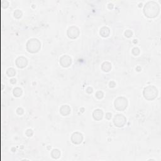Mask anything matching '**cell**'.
<instances>
[{
  "label": "cell",
  "instance_id": "obj_1",
  "mask_svg": "<svg viewBox=\"0 0 161 161\" xmlns=\"http://www.w3.org/2000/svg\"><path fill=\"white\" fill-rule=\"evenodd\" d=\"M160 13V6L156 2L151 1L147 3L144 8V13L149 18L157 17Z\"/></svg>",
  "mask_w": 161,
  "mask_h": 161
},
{
  "label": "cell",
  "instance_id": "obj_2",
  "mask_svg": "<svg viewBox=\"0 0 161 161\" xmlns=\"http://www.w3.org/2000/svg\"><path fill=\"white\" fill-rule=\"evenodd\" d=\"M143 94L146 100L148 101H152L158 96V90L154 86L150 85L145 88L144 90Z\"/></svg>",
  "mask_w": 161,
  "mask_h": 161
},
{
  "label": "cell",
  "instance_id": "obj_3",
  "mask_svg": "<svg viewBox=\"0 0 161 161\" xmlns=\"http://www.w3.org/2000/svg\"><path fill=\"white\" fill-rule=\"evenodd\" d=\"M41 48V43L38 39L32 38L26 43V50L30 53H36Z\"/></svg>",
  "mask_w": 161,
  "mask_h": 161
},
{
  "label": "cell",
  "instance_id": "obj_4",
  "mask_svg": "<svg viewBox=\"0 0 161 161\" xmlns=\"http://www.w3.org/2000/svg\"><path fill=\"white\" fill-rule=\"evenodd\" d=\"M114 107L118 111L122 112L126 108L128 105V101L124 97H118L114 101Z\"/></svg>",
  "mask_w": 161,
  "mask_h": 161
},
{
  "label": "cell",
  "instance_id": "obj_5",
  "mask_svg": "<svg viewBox=\"0 0 161 161\" xmlns=\"http://www.w3.org/2000/svg\"><path fill=\"white\" fill-rule=\"evenodd\" d=\"M126 122V118L123 114H116L114 117V119H113V124L116 126H118V127H123L125 125Z\"/></svg>",
  "mask_w": 161,
  "mask_h": 161
},
{
  "label": "cell",
  "instance_id": "obj_6",
  "mask_svg": "<svg viewBox=\"0 0 161 161\" xmlns=\"http://www.w3.org/2000/svg\"><path fill=\"white\" fill-rule=\"evenodd\" d=\"M79 35V30L76 26H72L69 28L68 30V37L71 39H75L78 37Z\"/></svg>",
  "mask_w": 161,
  "mask_h": 161
},
{
  "label": "cell",
  "instance_id": "obj_7",
  "mask_svg": "<svg viewBox=\"0 0 161 161\" xmlns=\"http://www.w3.org/2000/svg\"><path fill=\"white\" fill-rule=\"evenodd\" d=\"M83 140V136L80 133L74 132L71 136V141L74 144H80Z\"/></svg>",
  "mask_w": 161,
  "mask_h": 161
},
{
  "label": "cell",
  "instance_id": "obj_8",
  "mask_svg": "<svg viewBox=\"0 0 161 161\" xmlns=\"http://www.w3.org/2000/svg\"><path fill=\"white\" fill-rule=\"evenodd\" d=\"M60 64L64 68H68L72 64V59L69 56H63L60 58Z\"/></svg>",
  "mask_w": 161,
  "mask_h": 161
},
{
  "label": "cell",
  "instance_id": "obj_9",
  "mask_svg": "<svg viewBox=\"0 0 161 161\" xmlns=\"http://www.w3.org/2000/svg\"><path fill=\"white\" fill-rule=\"evenodd\" d=\"M28 60L25 57H19L16 60V64L19 68H24L27 66Z\"/></svg>",
  "mask_w": 161,
  "mask_h": 161
},
{
  "label": "cell",
  "instance_id": "obj_10",
  "mask_svg": "<svg viewBox=\"0 0 161 161\" xmlns=\"http://www.w3.org/2000/svg\"><path fill=\"white\" fill-rule=\"evenodd\" d=\"M92 116L94 119L96 121H100L103 118V112L102 110L97 109L94 111L92 113Z\"/></svg>",
  "mask_w": 161,
  "mask_h": 161
},
{
  "label": "cell",
  "instance_id": "obj_11",
  "mask_svg": "<svg viewBox=\"0 0 161 161\" xmlns=\"http://www.w3.org/2000/svg\"><path fill=\"white\" fill-rule=\"evenodd\" d=\"M60 113L63 116H67L70 114V108L68 105H63L60 108Z\"/></svg>",
  "mask_w": 161,
  "mask_h": 161
},
{
  "label": "cell",
  "instance_id": "obj_12",
  "mask_svg": "<svg viewBox=\"0 0 161 161\" xmlns=\"http://www.w3.org/2000/svg\"><path fill=\"white\" fill-rule=\"evenodd\" d=\"M110 29L108 28L106 26H104V27L102 28L101 30H100V35L101 36H103V37H107V36H109L110 35Z\"/></svg>",
  "mask_w": 161,
  "mask_h": 161
},
{
  "label": "cell",
  "instance_id": "obj_13",
  "mask_svg": "<svg viewBox=\"0 0 161 161\" xmlns=\"http://www.w3.org/2000/svg\"><path fill=\"white\" fill-rule=\"evenodd\" d=\"M102 69L104 72H109L112 69V64L108 62H104L102 64Z\"/></svg>",
  "mask_w": 161,
  "mask_h": 161
},
{
  "label": "cell",
  "instance_id": "obj_14",
  "mask_svg": "<svg viewBox=\"0 0 161 161\" xmlns=\"http://www.w3.org/2000/svg\"><path fill=\"white\" fill-rule=\"evenodd\" d=\"M51 156L54 158H58L60 156V152L58 149H54L51 152Z\"/></svg>",
  "mask_w": 161,
  "mask_h": 161
},
{
  "label": "cell",
  "instance_id": "obj_15",
  "mask_svg": "<svg viewBox=\"0 0 161 161\" xmlns=\"http://www.w3.org/2000/svg\"><path fill=\"white\" fill-rule=\"evenodd\" d=\"M13 94L16 97H20L22 94V90L20 88H16L13 90Z\"/></svg>",
  "mask_w": 161,
  "mask_h": 161
},
{
  "label": "cell",
  "instance_id": "obj_16",
  "mask_svg": "<svg viewBox=\"0 0 161 161\" xmlns=\"http://www.w3.org/2000/svg\"><path fill=\"white\" fill-rule=\"evenodd\" d=\"M6 74L8 76L13 77L16 74V71L13 68H9V69L7 70Z\"/></svg>",
  "mask_w": 161,
  "mask_h": 161
},
{
  "label": "cell",
  "instance_id": "obj_17",
  "mask_svg": "<svg viewBox=\"0 0 161 161\" xmlns=\"http://www.w3.org/2000/svg\"><path fill=\"white\" fill-rule=\"evenodd\" d=\"M14 16L16 18H21L22 16V11L20 10H16L14 12Z\"/></svg>",
  "mask_w": 161,
  "mask_h": 161
},
{
  "label": "cell",
  "instance_id": "obj_18",
  "mask_svg": "<svg viewBox=\"0 0 161 161\" xmlns=\"http://www.w3.org/2000/svg\"><path fill=\"white\" fill-rule=\"evenodd\" d=\"M96 97L98 99H102L103 98V92H102V91H98L97 92H96Z\"/></svg>",
  "mask_w": 161,
  "mask_h": 161
},
{
  "label": "cell",
  "instance_id": "obj_19",
  "mask_svg": "<svg viewBox=\"0 0 161 161\" xmlns=\"http://www.w3.org/2000/svg\"><path fill=\"white\" fill-rule=\"evenodd\" d=\"M132 54L134 56H138L140 54V49L137 47H135L132 49Z\"/></svg>",
  "mask_w": 161,
  "mask_h": 161
},
{
  "label": "cell",
  "instance_id": "obj_20",
  "mask_svg": "<svg viewBox=\"0 0 161 161\" xmlns=\"http://www.w3.org/2000/svg\"><path fill=\"white\" fill-rule=\"evenodd\" d=\"M132 35H133V33L131 30H127L125 31V36H126V37H128V38L132 37Z\"/></svg>",
  "mask_w": 161,
  "mask_h": 161
},
{
  "label": "cell",
  "instance_id": "obj_21",
  "mask_svg": "<svg viewBox=\"0 0 161 161\" xmlns=\"http://www.w3.org/2000/svg\"><path fill=\"white\" fill-rule=\"evenodd\" d=\"M34 132H33V130H31V129H28L26 132V135H27L28 136H31L32 135H33Z\"/></svg>",
  "mask_w": 161,
  "mask_h": 161
},
{
  "label": "cell",
  "instance_id": "obj_22",
  "mask_svg": "<svg viewBox=\"0 0 161 161\" xmlns=\"http://www.w3.org/2000/svg\"><path fill=\"white\" fill-rule=\"evenodd\" d=\"M16 112H17V113H18V114H20V115H21V114H22L23 113H24V110H23L22 108H18V109H17Z\"/></svg>",
  "mask_w": 161,
  "mask_h": 161
},
{
  "label": "cell",
  "instance_id": "obj_23",
  "mask_svg": "<svg viewBox=\"0 0 161 161\" xmlns=\"http://www.w3.org/2000/svg\"><path fill=\"white\" fill-rule=\"evenodd\" d=\"M109 85H110V88H114V87H115L116 84L114 81H111V82H110Z\"/></svg>",
  "mask_w": 161,
  "mask_h": 161
},
{
  "label": "cell",
  "instance_id": "obj_24",
  "mask_svg": "<svg viewBox=\"0 0 161 161\" xmlns=\"http://www.w3.org/2000/svg\"><path fill=\"white\" fill-rule=\"evenodd\" d=\"M111 118H112V113H108L106 114V118L108 120H110Z\"/></svg>",
  "mask_w": 161,
  "mask_h": 161
},
{
  "label": "cell",
  "instance_id": "obj_25",
  "mask_svg": "<svg viewBox=\"0 0 161 161\" xmlns=\"http://www.w3.org/2000/svg\"><path fill=\"white\" fill-rule=\"evenodd\" d=\"M86 92H87L88 93H89V94L92 93V88H91V87L88 88L87 90H86Z\"/></svg>",
  "mask_w": 161,
  "mask_h": 161
},
{
  "label": "cell",
  "instance_id": "obj_26",
  "mask_svg": "<svg viewBox=\"0 0 161 161\" xmlns=\"http://www.w3.org/2000/svg\"><path fill=\"white\" fill-rule=\"evenodd\" d=\"M10 81L12 84H15L16 82V80L15 79H11Z\"/></svg>",
  "mask_w": 161,
  "mask_h": 161
}]
</instances>
